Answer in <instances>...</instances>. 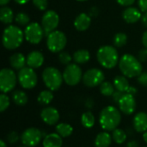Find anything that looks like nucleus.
I'll return each mask as SVG.
<instances>
[{"mask_svg": "<svg viewBox=\"0 0 147 147\" xmlns=\"http://www.w3.org/2000/svg\"><path fill=\"white\" fill-rule=\"evenodd\" d=\"M121 121V114L117 108L107 106L102 109L99 115V123L104 131H114Z\"/></svg>", "mask_w": 147, "mask_h": 147, "instance_id": "obj_1", "label": "nucleus"}, {"mask_svg": "<svg viewBox=\"0 0 147 147\" xmlns=\"http://www.w3.org/2000/svg\"><path fill=\"white\" fill-rule=\"evenodd\" d=\"M119 68L122 75L127 78H138L143 71V66L138 58L132 54H124L119 61Z\"/></svg>", "mask_w": 147, "mask_h": 147, "instance_id": "obj_2", "label": "nucleus"}, {"mask_svg": "<svg viewBox=\"0 0 147 147\" xmlns=\"http://www.w3.org/2000/svg\"><path fill=\"white\" fill-rule=\"evenodd\" d=\"M24 32L15 25L8 26L3 33V45L9 50H14L19 47L24 39Z\"/></svg>", "mask_w": 147, "mask_h": 147, "instance_id": "obj_3", "label": "nucleus"}, {"mask_svg": "<svg viewBox=\"0 0 147 147\" xmlns=\"http://www.w3.org/2000/svg\"><path fill=\"white\" fill-rule=\"evenodd\" d=\"M96 58L99 64L106 69H113L119 63V55L116 48L112 46H102L97 53Z\"/></svg>", "mask_w": 147, "mask_h": 147, "instance_id": "obj_4", "label": "nucleus"}, {"mask_svg": "<svg viewBox=\"0 0 147 147\" xmlns=\"http://www.w3.org/2000/svg\"><path fill=\"white\" fill-rule=\"evenodd\" d=\"M42 80L47 88L52 91L58 90L64 81L63 74L55 67H47L42 71Z\"/></svg>", "mask_w": 147, "mask_h": 147, "instance_id": "obj_5", "label": "nucleus"}, {"mask_svg": "<svg viewBox=\"0 0 147 147\" xmlns=\"http://www.w3.org/2000/svg\"><path fill=\"white\" fill-rule=\"evenodd\" d=\"M47 37V46L48 50L52 53H60L66 46L67 38L65 34L59 30H54Z\"/></svg>", "mask_w": 147, "mask_h": 147, "instance_id": "obj_6", "label": "nucleus"}, {"mask_svg": "<svg viewBox=\"0 0 147 147\" xmlns=\"http://www.w3.org/2000/svg\"><path fill=\"white\" fill-rule=\"evenodd\" d=\"M17 78L20 85L26 90L34 88L38 83V77L34 70L31 67H24L18 71Z\"/></svg>", "mask_w": 147, "mask_h": 147, "instance_id": "obj_7", "label": "nucleus"}, {"mask_svg": "<svg viewBox=\"0 0 147 147\" xmlns=\"http://www.w3.org/2000/svg\"><path fill=\"white\" fill-rule=\"evenodd\" d=\"M18 81L17 76L12 69L3 68L0 71V90L2 93H8L14 90Z\"/></svg>", "mask_w": 147, "mask_h": 147, "instance_id": "obj_8", "label": "nucleus"}, {"mask_svg": "<svg viewBox=\"0 0 147 147\" xmlns=\"http://www.w3.org/2000/svg\"><path fill=\"white\" fill-rule=\"evenodd\" d=\"M63 78L66 84L75 86L83 79V72L78 64H70L66 65L63 72Z\"/></svg>", "mask_w": 147, "mask_h": 147, "instance_id": "obj_9", "label": "nucleus"}, {"mask_svg": "<svg viewBox=\"0 0 147 147\" xmlns=\"http://www.w3.org/2000/svg\"><path fill=\"white\" fill-rule=\"evenodd\" d=\"M45 33L42 26H40L37 22H31L27 25L24 30V37L25 39L31 44L36 45L39 44L42 38L44 37Z\"/></svg>", "mask_w": 147, "mask_h": 147, "instance_id": "obj_10", "label": "nucleus"}, {"mask_svg": "<svg viewBox=\"0 0 147 147\" xmlns=\"http://www.w3.org/2000/svg\"><path fill=\"white\" fill-rule=\"evenodd\" d=\"M42 131L36 127H28L21 134V141L22 145L28 147H35L42 140Z\"/></svg>", "mask_w": 147, "mask_h": 147, "instance_id": "obj_11", "label": "nucleus"}, {"mask_svg": "<svg viewBox=\"0 0 147 147\" xmlns=\"http://www.w3.org/2000/svg\"><path fill=\"white\" fill-rule=\"evenodd\" d=\"M104 73L98 68H91L84 72L83 75V83L89 88H94L100 86L104 81Z\"/></svg>", "mask_w": 147, "mask_h": 147, "instance_id": "obj_12", "label": "nucleus"}, {"mask_svg": "<svg viewBox=\"0 0 147 147\" xmlns=\"http://www.w3.org/2000/svg\"><path fill=\"white\" fill-rule=\"evenodd\" d=\"M59 23V16L54 10H47L42 16L41 26L44 29L45 35L47 36L50 33L56 30Z\"/></svg>", "mask_w": 147, "mask_h": 147, "instance_id": "obj_13", "label": "nucleus"}, {"mask_svg": "<svg viewBox=\"0 0 147 147\" xmlns=\"http://www.w3.org/2000/svg\"><path fill=\"white\" fill-rule=\"evenodd\" d=\"M118 106L120 110L126 115H133L136 110V100L134 96L125 93L120 102H118Z\"/></svg>", "mask_w": 147, "mask_h": 147, "instance_id": "obj_14", "label": "nucleus"}, {"mask_svg": "<svg viewBox=\"0 0 147 147\" xmlns=\"http://www.w3.org/2000/svg\"><path fill=\"white\" fill-rule=\"evenodd\" d=\"M40 118L48 126H54L59 121V113L53 107H45L40 111Z\"/></svg>", "mask_w": 147, "mask_h": 147, "instance_id": "obj_15", "label": "nucleus"}, {"mask_svg": "<svg viewBox=\"0 0 147 147\" xmlns=\"http://www.w3.org/2000/svg\"><path fill=\"white\" fill-rule=\"evenodd\" d=\"M133 127L136 132L140 134H144L146 131H147V113H137L133 120Z\"/></svg>", "mask_w": 147, "mask_h": 147, "instance_id": "obj_16", "label": "nucleus"}, {"mask_svg": "<svg viewBox=\"0 0 147 147\" xmlns=\"http://www.w3.org/2000/svg\"><path fill=\"white\" fill-rule=\"evenodd\" d=\"M141 11L135 7H127L122 12V17L127 23H135L141 19Z\"/></svg>", "mask_w": 147, "mask_h": 147, "instance_id": "obj_17", "label": "nucleus"}, {"mask_svg": "<svg viewBox=\"0 0 147 147\" xmlns=\"http://www.w3.org/2000/svg\"><path fill=\"white\" fill-rule=\"evenodd\" d=\"M44 63V56L39 51H33L27 57V65L33 69L40 68Z\"/></svg>", "mask_w": 147, "mask_h": 147, "instance_id": "obj_18", "label": "nucleus"}, {"mask_svg": "<svg viewBox=\"0 0 147 147\" xmlns=\"http://www.w3.org/2000/svg\"><path fill=\"white\" fill-rule=\"evenodd\" d=\"M91 23L90 16L86 13H80L74 20V27L78 31L87 30Z\"/></svg>", "mask_w": 147, "mask_h": 147, "instance_id": "obj_19", "label": "nucleus"}, {"mask_svg": "<svg viewBox=\"0 0 147 147\" xmlns=\"http://www.w3.org/2000/svg\"><path fill=\"white\" fill-rule=\"evenodd\" d=\"M62 137L57 133L47 134V135L45 138H43V147H62Z\"/></svg>", "mask_w": 147, "mask_h": 147, "instance_id": "obj_20", "label": "nucleus"}, {"mask_svg": "<svg viewBox=\"0 0 147 147\" xmlns=\"http://www.w3.org/2000/svg\"><path fill=\"white\" fill-rule=\"evenodd\" d=\"M9 63L13 69L20 71L25 67V65L27 64V58H25L22 53H16L10 56Z\"/></svg>", "mask_w": 147, "mask_h": 147, "instance_id": "obj_21", "label": "nucleus"}, {"mask_svg": "<svg viewBox=\"0 0 147 147\" xmlns=\"http://www.w3.org/2000/svg\"><path fill=\"white\" fill-rule=\"evenodd\" d=\"M112 135H110L107 131L99 133L96 139L94 145L95 147H109L112 143Z\"/></svg>", "mask_w": 147, "mask_h": 147, "instance_id": "obj_22", "label": "nucleus"}, {"mask_svg": "<svg viewBox=\"0 0 147 147\" xmlns=\"http://www.w3.org/2000/svg\"><path fill=\"white\" fill-rule=\"evenodd\" d=\"M113 84H114V86H115L116 90L121 91L123 93H127V90L130 87L129 82L127 79V77H125L124 75H122V76H116L114 78Z\"/></svg>", "mask_w": 147, "mask_h": 147, "instance_id": "obj_23", "label": "nucleus"}, {"mask_svg": "<svg viewBox=\"0 0 147 147\" xmlns=\"http://www.w3.org/2000/svg\"><path fill=\"white\" fill-rule=\"evenodd\" d=\"M11 98H12L13 102L16 105L20 106V107L25 106L28 101V97L26 92H24L23 90H20L13 91L11 95Z\"/></svg>", "mask_w": 147, "mask_h": 147, "instance_id": "obj_24", "label": "nucleus"}, {"mask_svg": "<svg viewBox=\"0 0 147 147\" xmlns=\"http://www.w3.org/2000/svg\"><path fill=\"white\" fill-rule=\"evenodd\" d=\"M72 59L76 64H85L90 59V53L86 49H79L73 53Z\"/></svg>", "mask_w": 147, "mask_h": 147, "instance_id": "obj_25", "label": "nucleus"}, {"mask_svg": "<svg viewBox=\"0 0 147 147\" xmlns=\"http://www.w3.org/2000/svg\"><path fill=\"white\" fill-rule=\"evenodd\" d=\"M55 131L62 138H67L71 136L73 133V127L68 123H59L55 127Z\"/></svg>", "mask_w": 147, "mask_h": 147, "instance_id": "obj_26", "label": "nucleus"}, {"mask_svg": "<svg viewBox=\"0 0 147 147\" xmlns=\"http://www.w3.org/2000/svg\"><path fill=\"white\" fill-rule=\"evenodd\" d=\"M0 20L4 24H10L14 20V13L9 7L3 6L0 9Z\"/></svg>", "mask_w": 147, "mask_h": 147, "instance_id": "obj_27", "label": "nucleus"}, {"mask_svg": "<svg viewBox=\"0 0 147 147\" xmlns=\"http://www.w3.org/2000/svg\"><path fill=\"white\" fill-rule=\"evenodd\" d=\"M53 100V94L52 90H46L40 91L37 96V101H38L39 104H40L42 106H47V105L50 104Z\"/></svg>", "mask_w": 147, "mask_h": 147, "instance_id": "obj_28", "label": "nucleus"}, {"mask_svg": "<svg viewBox=\"0 0 147 147\" xmlns=\"http://www.w3.org/2000/svg\"><path fill=\"white\" fill-rule=\"evenodd\" d=\"M81 123L85 128H91L96 123V118L90 111H86L81 116Z\"/></svg>", "mask_w": 147, "mask_h": 147, "instance_id": "obj_29", "label": "nucleus"}, {"mask_svg": "<svg viewBox=\"0 0 147 147\" xmlns=\"http://www.w3.org/2000/svg\"><path fill=\"white\" fill-rule=\"evenodd\" d=\"M112 139L116 143V144H119V145H121L123 144L126 140H127V133L121 129V128H116L115 129L114 131H112Z\"/></svg>", "mask_w": 147, "mask_h": 147, "instance_id": "obj_30", "label": "nucleus"}, {"mask_svg": "<svg viewBox=\"0 0 147 147\" xmlns=\"http://www.w3.org/2000/svg\"><path fill=\"white\" fill-rule=\"evenodd\" d=\"M115 91V88L114 84L109 81H103L100 85V92L102 95L105 96H112Z\"/></svg>", "mask_w": 147, "mask_h": 147, "instance_id": "obj_31", "label": "nucleus"}, {"mask_svg": "<svg viewBox=\"0 0 147 147\" xmlns=\"http://www.w3.org/2000/svg\"><path fill=\"white\" fill-rule=\"evenodd\" d=\"M113 42L115 47H121L125 46L127 42V36L124 33H117L113 39Z\"/></svg>", "mask_w": 147, "mask_h": 147, "instance_id": "obj_32", "label": "nucleus"}, {"mask_svg": "<svg viewBox=\"0 0 147 147\" xmlns=\"http://www.w3.org/2000/svg\"><path fill=\"white\" fill-rule=\"evenodd\" d=\"M15 20L21 26L28 25L29 24V22H30L29 16L26 13H24V12H19V13H17L16 15V16H15Z\"/></svg>", "mask_w": 147, "mask_h": 147, "instance_id": "obj_33", "label": "nucleus"}, {"mask_svg": "<svg viewBox=\"0 0 147 147\" xmlns=\"http://www.w3.org/2000/svg\"><path fill=\"white\" fill-rule=\"evenodd\" d=\"M10 104V100L9 97L5 94V93H2L0 95V112H4Z\"/></svg>", "mask_w": 147, "mask_h": 147, "instance_id": "obj_34", "label": "nucleus"}, {"mask_svg": "<svg viewBox=\"0 0 147 147\" xmlns=\"http://www.w3.org/2000/svg\"><path fill=\"white\" fill-rule=\"evenodd\" d=\"M72 59H73L71 58V56L66 52H60L59 54V60L62 65H68L71 64Z\"/></svg>", "mask_w": 147, "mask_h": 147, "instance_id": "obj_35", "label": "nucleus"}, {"mask_svg": "<svg viewBox=\"0 0 147 147\" xmlns=\"http://www.w3.org/2000/svg\"><path fill=\"white\" fill-rule=\"evenodd\" d=\"M20 139H21V137H20L19 134L15 131H11L6 135V140L9 144H16L19 141Z\"/></svg>", "mask_w": 147, "mask_h": 147, "instance_id": "obj_36", "label": "nucleus"}, {"mask_svg": "<svg viewBox=\"0 0 147 147\" xmlns=\"http://www.w3.org/2000/svg\"><path fill=\"white\" fill-rule=\"evenodd\" d=\"M34 5L40 10H45L47 8L48 1L47 0H33Z\"/></svg>", "mask_w": 147, "mask_h": 147, "instance_id": "obj_37", "label": "nucleus"}, {"mask_svg": "<svg viewBox=\"0 0 147 147\" xmlns=\"http://www.w3.org/2000/svg\"><path fill=\"white\" fill-rule=\"evenodd\" d=\"M138 83L144 87H147V71H142L138 77Z\"/></svg>", "mask_w": 147, "mask_h": 147, "instance_id": "obj_38", "label": "nucleus"}, {"mask_svg": "<svg viewBox=\"0 0 147 147\" xmlns=\"http://www.w3.org/2000/svg\"><path fill=\"white\" fill-rule=\"evenodd\" d=\"M138 59L140 62H146L147 61V48L144 47L141 50H140L138 54Z\"/></svg>", "mask_w": 147, "mask_h": 147, "instance_id": "obj_39", "label": "nucleus"}, {"mask_svg": "<svg viewBox=\"0 0 147 147\" xmlns=\"http://www.w3.org/2000/svg\"><path fill=\"white\" fill-rule=\"evenodd\" d=\"M124 94H125V93H123V92H121V91H119V90H115V91L114 94L112 95L113 101H114L115 103L118 104V102H120V100L121 99V97L123 96Z\"/></svg>", "mask_w": 147, "mask_h": 147, "instance_id": "obj_40", "label": "nucleus"}, {"mask_svg": "<svg viewBox=\"0 0 147 147\" xmlns=\"http://www.w3.org/2000/svg\"><path fill=\"white\" fill-rule=\"evenodd\" d=\"M139 7L142 12H146L147 11V0H139L138 1Z\"/></svg>", "mask_w": 147, "mask_h": 147, "instance_id": "obj_41", "label": "nucleus"}, {"mask_svg": "<svg viewBox=\"0 0 147 147\" xmlns=\"http://www.w3.org/2000/svg\"><path fill=\"white\" fill-rule=\"evenodd\" d=\"M117 3L122 6H131L135 3V0H116Z\"/></svg>", "mask_w": 147, "mask_h": 147, "instance_id": "obj_42", "label": "nucleus"}, {"mask_svg": "<svg viewBox=\"0 0 147 147\" xmlns=\"http://www.w3.org/2000/svg\"><path fill=\"white\" fill-rule=\"evenodd\" d=\"M94 106V101L91 99V98H89L86 100L85 102V107L88 109H91Z\"/></svg>", "mask_w": 147, "mask_h": 147, "instance_id": "obj_43", "label": "nucleus"}, {"mask_svg": "<svg viewBox=\"0 0 147 147\" xmlns=\"http://www.w3.org/2000/svg\"><path fill=\"white\" fill-rule=\"evenodd\" d=\"M141 22L144 27L147 28V11L146 12H143L142 16H141Z\"/></svg>", "mask_w": 147, "mask_h": 147, "instance_id": "obj_44", "label": "nucleus"}, {"mask_svg": "<svg viewBox=\"0 0 147 147\" xmlns=\"http://www.w3.org/2000/svg\"><path fill=\"white\" fill-rule=\"evenodd\" d=\"M127 93L131 94V95H133V96H135V95L138 93V90H137L135 87H134V86H130V87H129V89L127 90Z\"/></svg>", "mask_w": 147, "mask_h": 147, "instance_id": "obj_45", "label": "nucleus"}, {"mask_svg": "<svg viewBox=\"0 0 147 147\" xmlns=\"http://www.w3.org/2000/svg\"><path fill=\"white\" fill-rule=\"evenodd\" d=\"M127 147H139V144L136 140H130L127 142Z\"/></svg>", "mask_w": 147, "mask_h": 147, "instance_id": "obj_46", "label": "nucleus"}, {"mask_svg": "<svg viewBox=\"0 0 147 147\" xmlns=\"http://www.w3.org/2000/svg\"><path fill=\"white\" fill-rule=\"evenodd\" d=\"M142 44L144 45L145 47L147 48V30L144 32L143 36H142Z\"/></svg>", "mask_w": 147, "mask_h": 147, "instance_id": "obj_47", "label": "nucleus"}, {"mask_svg": "<svg viewBox=\"0 0 147 147\" xmlns=\"http://www.w3.org/2000/svg\"><path fill=\"white\" fill-rule=\"evenodd\" d=\"M29 0H15L16 3H17L18 4H25L28 2Z\"/></svg>", "mask_w": 147, "mask_h": 147, "instance_id": "obj_48", "label": "nucleus"}, {"mask_svg": "<svg viewBox=\"0 0 147 147\" xmlns=\"http://www.w3.org/2000/svg\"><path fill=\"white\" fill-rule=\"evenodd\" d=\"M9 1H10V0H0V4H1L2 6H4V5H6Z\"/></svg>", "mask_w": 147, "mask_h": 147, "instance_id": "obj_49", "label": "nucleus"}, {"mask_svg": "<svg viewBox=\"0 0 147 147\" xmlns=\"http://www.w3.org/2000/svg\"><path fill=\"white\" fill-rule=\"evenodd\" d=\"M143 140H144V141L147 144V131H146V132L143 134Z\"/></svg>", "mask_w": 147, "mask_h": 147, "instance_id": "obj_50", "label": "nucleus"}, {"mask_svg": "<svg viewBox=\"0 0 147 147\" xmlns=\"http://www.w3.org/2000/svg\"><path fill=\"white\" fill-rule=\"evenodd\" d=\"M0 147H7V144L4 142V140H0Z\"/></svg>", "mask_w": 147, "mask_h": 147, "instance_id": "obj_51", "label": "nucleus"}, {"mask_svg": "<svg viewBox=\"0 0 147 147\" xmlns=\"http://www.w3.org/2000/svg\"><path fill=\"white\" fill-rule=\"evenodd\" d=\"M77 1H79V2H84V1H87V0H77Z\"/></svg>", "mask_w": 147, "mask_h": 147, "instance_id": "obj_52", "label": "nucleus"}, {"mask_svg": "<svg viewBox=\"0 0 147 147\" xmlns=\"http://www.w3.org/2000/svg\"><path fill=\"white\" fill-rule=\"evenodd\" d=\"M18 147H28V146H24V145H22V146H18Z\"/></svg>", "mask_w": 147, "mask_h": 147, "instance_id": "obj_53", "label": "nucleus"}]
</instances>
